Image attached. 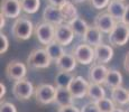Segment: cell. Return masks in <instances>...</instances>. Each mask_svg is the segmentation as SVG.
Listing matches in <instances>:
<instances>
[{
    "label": "cell",
    "mask_w": 129,
    "mask_h": 112,
    "mask_svg": "<svg viewBox=\"0 0 129 112\" xmlns=\"http://www.w3.org/2000/svg\"><path fill=\"white\" fill-rule=\"evenodd\" d=\"M34 31V25L26 16H20L16 19L12 26V35L17 41H27L31 37Z\"/></svg>",
    "instance_id": "1"
},
{
    "label": "cell",
    "mask_w": 129,
    "mask_h": 112,
    "mask_svg": "<svg viewBox=\"0 0 129 112\" xmlns=\"http://www.w3.org/2000/svg\"><path fill=\"white\" fill-rule=\"evenodd\" d=\"M51 62L52 58L49 57L45 48L34 49L30 52L27 58V64L31 68H47L51 65Z\"/></svg>",
    "instance_id": "2"
},
{
    "label": "cell",
    "mask_w": 129,
    "mask_h": 112,
    "mask_svg": "<svg viewBox=\"0 0 129 112\" xmlns=\"http://www.w3.org/2000/svg\"><path fill=\"white\" fill-rule=\"evenodd\" d=\"M129 41V26L118 21L115 28L109 34V42L113 46H123Z\"/></svg>",
    "instance_id": "3"
},
{
    "label": "cell",
    "mask_w": 129,
    "mask_h": 112,
    "mask_svg": "<svg viewBox=\"0 0 129 112\" xmlns=\"http://www.w3.org/2000/svg\"><path fill=\"white\" fill-rule=\"evenodd\" d=\"M12 94L19 101L29 100L33 94H35V89L31 82L24 79L20 81H17L14 83L12 86Z\"/></svg>",
    "instance_id": "4"
},
{
    "label": "cell",
    "mask_w": 129,
    "mask_h": 112,
    "mask_svg": "<svg viewBox=\"0 0 129 112\" xmlns=\"http://www.w3.org/2000/svg\"><path fill=\"white\" fill-rule=\"evenodd\" d=\"M57 88L51 84H41L35 89V98L39 104H51L55 102Z\"/></svg>",
    "instance_id": "5"
},
{
    "label": "cell",
    "mask_w": 129,
    "mask_h": 112,
    "mask_svg": "<svg viewBox=\"0 0 129 112\" xmlns=\"http://www.w3.org/2000/svg\"><path fill=\"white\" fill-rule=\"evenodd\" d=\"M76 62L82 65H89L94 61V47L82 43L76 45L72 52Z\"/></svg>",
    "instance_id": "6"
},
{
    "label": "cell",
    "mask_w": 129,
    "mask_h": 112,
    "mask_svg": "<svg viewBox=\"0 0 129 112\" xmlns=\"http://www.w3.org/2000/svg\"><path fill=\"white\" fill-rule=\"evenodd\" d=\"M35 35L41 44L47 46L55 39V26L48 22H39L35 27Z\"/></svg>",
    "instance_id": "7"
},
{
    "label": "cell",
    "mask_w": 129,
    "mask_h": 112,
    "mask_svg": "<svg viewBox=\"0 0 129 112\" xmlns=\"http://www.w3.org/2000/svg\"><path fill=\"white\" fill-rule=\"evenodd\" d=\"M23 11L20 5V0H1V9L0 14L6 18L17 19L20 17V12Z\"/></svg>",
    "instance_id": "8"
},
{
    "label": "cell",
    "mask_w": 129,
    "mask_h": 112,
    "mask_svg": "<svg viewBox=\"0 0 129 112\" xmlns=\"http://www.w3.org/2000/svg\"><path fill=\"white\" fill-rule=\"evenodd\" d=\"M27 73L26 65L20 61H11L6 67V75L9 80L17 82L24 80Z\"/></svg>",
    "instance_id": "9"
},
{
    "label": "cell",
    "mask_w": 129,
    "mask_h": 112,
    "mask_svg": "<svg viewBox=\"0 0 129 112\" xmlns=\"http://www.w3.org/2000/svg\"><path fill=\"white\" fill-rule=\"evenodd\" d=\"M89 86L90 83L82 76H75L72 80L69 90L74 99H83L85 95H88Z\"/></svg>",
    "instance_id": "10"
},
{
    "label": "cell",
    "mask_w": 129,
    "mask_h": 112,
    "mask_svg": "<svg viewBox=\"0 0 129 112\" xmlns=\"http://www.w3.org/2000/svg\"><path fill=\"white\" fill-rule=\"evenodd\" d=\"M74 31L71 28V26L66 22L55 26V39L54 41L61 44L62 46H68L72 43L74 38Z\"/></svg>",
    "instance_id": "11"
},
{
    "label": "cell",
    "mask_w": 129,
    "mask_h": 112,
    "mask_svg": "<svg viewBox=\"0 0 129 112\" xmlns=\"http://www.w3.org/2000/svg\"><path fill=\"white\" fill-rule=\"evenodd\" d=\"M117 22L118 21H116L107 11L96 15L94 18V26L100 29L103 34H110Z\"/></svg>",
    "instance_id": "12"
},
{
    "label": "cell",
    "mask_w": 129,
    "mask_h": 112,
    "mask_svg": "<svg viewBox=\"0 0 129 112\" xmlns=\"http://www.w3.org/2000/svg\"><path fill=\"white\" fill-rule=\"evenodd\" d=\"M43 19L45 22L52 24L54 26H58L64 22V18L62 16L61 10H59V7L52 6V5H48L45 7L43 11Z\"/></svg>",
    "instance_id": "13"
},
{
    "label": "cell",
    "mask_w": 129,
    "mask_h": 112,
    "mask_svg": "<svg viewBox=\"0 0 129 112\" xmlns=\"http://www.w3.org/2000/svg\"><path fill=\"white\" fill-rule=\"evenodd\" d=\"M113 57V48L110 45L100 44L99 46L94 47V61L98 64H105L109 63Z\"/></svg>",
    "instance_id": "14"
},
{
    "label": "cell",
    "mask_w": 129,
    "mask_h": 112,
    "mask_svg": "<svg viewBox=\"0 0 129 112\" xmlns=\"http://www.w3.org/2000/svg\"><path fill=\"white\" fill-rule=\"evenodd\" d=\"M126 7L127 5L123 4V1H118V0H111L110 4L107 7V12L115 19L116 21H122V18L125 16Z\"/></svg>",
    "instance_id": "15"
},
{
    "label": "cell",
    "mask_w": 129,
    "mask_h": 112,
    "mask_svg": "<svg viewBox=\"0 0 129 112\" xmlns=\"http://www.w3.org/2000/svg\"><path fill=\"white\" fill-rule=\"evenodd\" d=\"M108 71L109 69L102 64L93 65L90 68V73H89V79H90L91 83H96V84L105 83Z\"/></svg>",
    "instance_id": "16"
},
{
    "label": "cell",
    "mask_w": 129,
    "mask_h": 112,
    "mask_svg": "<svg viewBox=\"0 0 129 112\" xmlns=\"http://www.w3.org/2000/svg\"><path fill=\"white\" fill-rule=\"evenodd\" d=\"M55 64L59 72H73L76 68L78 62H76L75 57L73 56V54L65 53L61 58L56 61Z\"/></svg>",
    "instance_id": "17"
},
{
    "label": "cell",
    "mask_w": 129,
    "mask_h": 112,
    "mask_svg": "<svg viewBox=\"0 0 129 112\" xmlns=\"http://www.w3.org/2000/svg\"><path fill=\"white\" fill-rule=\"evenodd\" d=\"M102 31L100 30V29H98L95 26H90L88 29V31H86L85 36L83 37L84 39V43L90 45V46L92 47H96L99 46V45L101 44V42H102Z\"/></svg>",
    "instance_id": "18"
},
{
    "label": "cell",
    "mask_w": 129,
    "mask_h": 112,
    "mask_svg": "<svg viewBox=\"0 0 129 112\" xmlns=\"http://www.w3.org/2000/svg\"><path fill=\"white\" fill-rule=\"evenodd\" d=\"M73 95L71 94L69 89H59L57 88L56 91V98H55V103L61 106H68V105H73Z\"/></svg>",
    "instance_id": "19"
},
{
    "label": "cell",
    "mask_w": 129,
    "mask_h": 112,
    "mask_svg": "<svg viewBox=\"0 0 129 112\" xmlns=\"http://www.w3.org/2000/svg\"><path fill=\"white\" fill-rule=\"evenodd\" d=\"M111 99L118 105H126L129 103V91L122 86L111 90Z\"/></svg>",
    "instance_id": "20"
},
{
    "label": "cell",
    "mask_w": 129,
    "mask_h": 112,
    "mask_svg": "<svg viewBox=\"0 0 129 112\" xmlns=\"http://www.w3.org/2000/svg\"><path fill=\"white\" fill-rule=\"evenodd\" d=\"M59 10H61L62 16H63V18H64V22H66V24H70L76 17H79L76 7L73 5V2L69 1V0L64 5H62V6L59 7Z\"/></svg>",
    "instance_id": "21"
},
{
    "label": "cell",
    "mask_w": 129,
    "mask_h": 112,
    "mask_svg": "<svg viewBox=\"0 0 129 112\" xmlns=\"http://www.w3.org/2000/svg\"><path fill=\"white\" fill-rule=\"evenodd\" d=\"M121 83H122V75L120 72L117 69H109L103 84H106L108 88L112 90L115 88H118V86H121Z\"/></svg>",
    "instance_id": "22"
},
{
    "label": "cell",
    "mask_w": 129,
    "mask_h": 112,
    "mask_svg": "<svg viewBox=\"0 0 129 112\" xmlns=\"http://www.w3.org/2000/svg\"><path fill=\"white\" fill-rule=\"evenodd\" d=\"M88 96L91 99V102H95L96 103L98 101L106 98V91L101 84L90 83L89 91H88Z\"/></svg>",
    "instance_id": "23"
},
{
    "label": "cell",
    "mask_w": 129,
    "mask_h": 112,
    "mask_svg": "<svg viewBox=\"0 0 129 112\" xmlns=\"http://www.w3.org/2000/svg\"><path fill=\"white\" fill-rule=\"evenodd\" d=\"M71 26V28L73 29L74 34L76 35V36H80V37H84L86 34V31H88L89 29V25L86 24V21L84 20V19L80 18V17H76L74 20H72L70 24H69Z\"/></svg>",
    "instance_id": "24"
},
{
    "label": "cell",
    "mask_w": 129,
    "mask_h": 112,
    "mask_svg": "<svg viewBox=\"0 0 129 112\" xmlns=\"http://www.w3.org/2000/svg\"><path fill=\"white\" fill-rule=\"evenodd\" d=\"M45 49L47 53H48L49 57L52 58V61H55V62L65 54V52H64V46H62L61 44H58L57 42H55V41L47 45L45 47Z\"/></svg>",
    "instance_id": "25"
},
{
    "label": "cell",
    "mask_w": 129,
    "mask_h": 112,
    "mask_svg": "<svg viewBox=\"0 0 129 112\" xmlns=\"http://www.w3.org/2000/svg\"><path fill=\"white\" fill-rule=\"evenodd\" d=\"M75 76L72 74V72H58L56 74L55 78V83H56V88L59 89H69L72 80Z\"/></svg>",
    "instance_id": "26"
},
{
    "label": "cell",
    "mask_w": 129,
    "mask_h": 112,
    "mask_svg": "<svg viewBox=\"0 0 129 112\" xmlns=\"http://www.w3.org/2000/svg\"><path fill=\"white\" fill-rule=\"evenodd\" d=\"M21 9L26 14H36L41 7V0H20Z\"/></svg>",
    "instance_id": "27"
},
{
    "label": "cell",
    "mask_w": 129,
    "mask_h": 112,
    "mask_svg": "<svg viewBox=\"0 0 129 112\" xmlns=\"http://www.w3.org/2000/svg\"><path fill=\"white\" fill-rule=\"evenodd\" d=\"M96 105L100 109L101 112H112L116 109V103L112 101V99L105 98L102 100L96 102Z\"/></svg>",
    "instance_id": "28"
},
{
    "label": "cell",
    "mask_w": 129,
    "mask_h": 112,
    "mask_svg": "<svg viewBox=\"0 0 129 112\" xmlns=\"http://www.w3.org/2000/svg\"><path fill=\"white\" fill-rule=\"evenodd\" d=\"M111 0H90L91 6L96 10H101L108 7V5L110 4Z\"/></svg>",
    "instance_id": "29"
},
{
    "label": "cell",
    "mask_w": 129,
    "mask_h": 112,
    "mask_svg": "<svg viewBox=\"0 0 129 112\" xmlns=\"http://www.w3.org/2000/svg\"><path fill=\"white\" fill-rule=\"evenodd\" d=\"M9 47V41L5 34H0V54H5L8 51Z\"/></svg>",
    "instance_id": "30"
},
{
    "label": "cell",
    "mask_w": 129,
    "mask_h": 112,
    "mask_svg": "<svg viewBox=\"0 0 129 112\" xmlns=\"http://www.w3.org/2000/svg\"><path fill=\"white\" fill-rule=\"evenodd\" d=\"M81 112H101L100 109L98 108L95 102H89V103L84 104Z\"/></svg>",
    "instance_id": "31"
},
{
    "label": "cell",
    "mask_w": 129,
    "mask_h": 112,
    "mask_svg": "<svg viewBox=\"0 0 129 112\" xmlns=\"http://www.w3.org/2000/svg\"><path fill=\"white\" fill-rule=\"evenodd\" d=\"M0 112H17V109L11 102H2L0 106Z\"/></svg>",
    "instance_id": "32"
},
{
    "label": "cell",
    "mask_w": 129,
    "mask_h": 112,
    "mask_svg": "<svg viewBox=\"0 0 129 112\" xmlns=\"http://www.w3.org/2000/svg\"><path fill=\"white\" fill-rule=\"evenodd\" d=\"M57 112H81L75 105H68V106H61L58 108Z\"/></svg>",
    "instance_id": "33"
},
{
    "label": "cell",
    "mask_w": 129,
    "mask_h": 112,
    "mask_svg": "<svg viewBox=\"0 0 129 112\" xmlns=\"http://www.w3.org/2000/svg\"><path fill=\"white\" fill-rule=\"evenodd\" d=\"M49 2V5L52 6H55V7H61L62 5H64L68 0H47Z\"/></svg>",
    "instance_id": "34"
},
{
    "label": "cell",
    "mask_w": 129,
    "mask_h": 112,
    "mask_svg": "<svg viewBox=\"0 0 129 112\" xmlns=\"http://www.w3.org/2000/svg\"><path fill=\"white\" fill-rule=\"evenodd\" d=\"M122 22L126 24L127 26H129V5H127V7H126V12L122 18Z\"/></svg>",
    "instance_id": "35"
},
{
    "label": "cell",
    "mask_w": 129,
    "mask_h": 112,
    "mask_svg": "<svg viewBox=\"0 0 129 112\" xmlns=\"http://www.w3.org/2000/svg\"><path fill=\"white\" fill-rule=\"evenodd\" d=\"M123 67H125V69L129 73V52H127V54H126V56H125V61H123Z\"/></svg>",
    "instance_id": "36"
},
{
    "label": "cell",
    "mask_w": 129,
    "mask_h": 112,
    "mask_svg": "<svg viewBox=\"0 0 129 112\" xmlns=\"http://www.w3.org/2000/svg\"><path fill=\"white\" fill-rule=\"evenodd\" d=\"M5 19H6V17L4 16V15L0 14V28H4L5 27V24H6V21H5Z\"/></svg>",
    "instance_id": "37"
},
{
    "label": "cell",
    "mask_w": 129,
    "mask_h": 112,
    "mask_svg": "<svg viewBox=\"0 0 129 112\" xmlns=\"http://www.w3.org/2000/svg\"><path fill=\"white\" fill-rule=\"evenodd\" d=\"M0 89H1V93H0V96H1V99H2V96L6 94V86H5V84L2 83H0Z\"/></svg>",
    "instance_id": "38"
},
{
    "label": "cell",
    "mask_w": 129,
    "mask_h": 112,
    "mask_svg": "<svg viewBox=\"0 0 129 112\" xmlns=\"http://www.w3.org/2000/svg\"><path fill=\"white\" fill-rule=\"evenodd\" d=\"M72 1H73L74 4H82V2H84L85 0H72Z\"/></svg>",
    "instance_id": "39"
},
{
    "label": "cell",
    "mask_w": 129,
    "mask_h": 112,
    "mask_svg": "<svg viewBox=\"0 0 129 112\" xmlns=\"http://www.w3.org/2000/svg\"><path fill=\"white\" fill-rule=\"evenodd\" d=\"M112 112H125V111H123V110H122V109H119V108H116V109H115V110H113Z\"/></svg>",
    "instance_id": "40"
},
{
    "label": "cell",
    "mask_w": 129,
    "mask_h": 112,
    "mask_svg": "<svg viewBox=\"0 0 129 112\" xmlns=\"http://www.w3.org/2000/svg\"><path fill=\"white\" fill-rule=\"evenodd\" d=\"M118 1H125V0H118Z\"/></svg>",
    "instance_id": "41"
},
{
    "label": "cell",
    "mask_w": 129,
    "mask_h": 112,
    "mask_svg": "<svg viewBox=\"0 0 129 112\" xmlns=\"http://www.w3.org/2000/svg\"><path fill=\"white\" fill-rule=\"evenodd\" d=\"M126 112H129V110H128V111H126Z\"/></svg>",
    "instance_id": "42"
}]
</instances>
